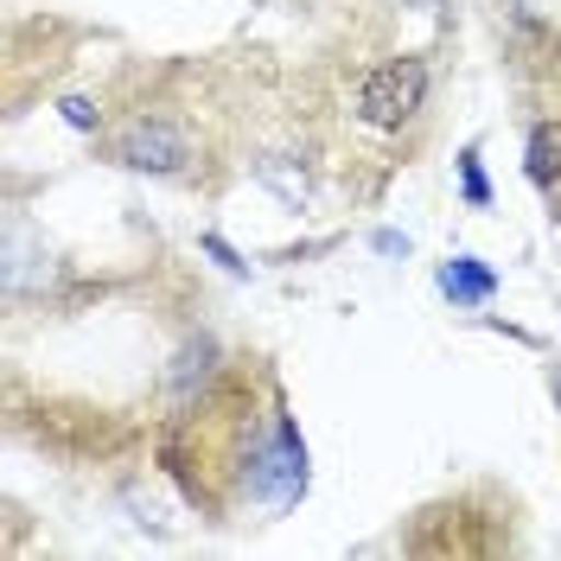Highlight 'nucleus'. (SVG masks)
<instances>
[{
	"mask_svg": "<svg viewBox=\"0 0 561 561\" xmlns=\"http://www.w3.org/2000/svg\"><path fill=\"white\" fill-rule=\"evenodd\" d=\"M459 179H466V205H491V185H485V167H479V147L459 153Z\"/></svg>",
	"mask_w": 561,
	"mask_h": 561,
	"instance_id": "0eeeda50",
	"label": "nucleus"
},
{
	"mask_svg": "<svg viewBox=\"0 0 561 561\" xmlns=\"http://www.w3.org/2000/svg\"><path fill=\"white\" fill-rule=\"evenodd\" d=\"M210 364H217V345H210V339H192V345L179 351L173 389H179V396H192V377H198V383H205V377H210Z\"/></svg>",
	"mask_w": 561,
	"mask_h": 561,
	"instance_id": "423d86ee",
	"label": "nucleus"
},
{
	"mask_svg": "<svg viewBox=\"0 0 561 561\" xmlns=\"http://www.w3.org/2000/svg\"><path fill=\"white\" fill-rule=\"evenodd\" d=\"M115 160L135 173H185L192 167V135L167 115H135L115 128Z\"/></svg>",
	"mask_w": 561,
	"mask_h": 561,
	"instance_id": "7ed1b4c3",
	"label": "nucleus"
},
{
	"mask_svg": "<svg viewBox=\"0 0 561 561\" xmlns=\"http://www.w3.org/2000/svg\"><path fill=\"white\" fill-rule=\"evenodd\" d=\"M65 122L70 128H96V108L83 103V96H65Z\"/></svg>",
	"mask_w": 561,
	"mask_h": 561,
	"instance_id": "6e6552de",
	"label": "nucleus"
},
{
	"mask_svg": "<svg viewBox=\"0 0 561 561\" xmlns=\"http://www.w3.org/2000/svg\"><path fill=\"white\" fill-rule=\"evenodd\" d=\"M549 389H556V409H561V364H556V377H549Z\"/></svg>",
	"mask_w": 561,
	"mask_h": 561,
	"instance_id": "1a4fd4ad",
	"label": "nucleus"
},
{
	"mask_svg": "<svg viewBox=\"0 0 561 561\" xmlns=\"http://www.w3.org/2000/svg\"><path fill=\"white\" fill-rule=\"evenodd\" d=\"M440 294H447L454 307H485L491 294H497V275H491L485 262H472V255H454V262L440 268Z\"/></svg>",
	"mask_w": 561,
	"mask_h": 561,
	"instance_id": "20e7f679",
	"label": "nucleus"
},
{
	"mask_svg": "<svg viewBox=\"0 0 561 561\" xmlns=\"http://www.w3.org/2000/svg\"><path fill=\"white\" fill-rule=\"evenodd\" d=\"M524 167H529V179H536L542 192H556V179H561V122H536V128H529Z\"/></svg>",
	"mask_w": 561,
	"mask_h": 561,
	"instance_id": "39448f33",
	"label": "nucleus"
},
{
	"mask_svg": "<svg viewBox=\"0 0 561 561\" xmlns=\"http://www.w3.org/2000/svg\"><path fill=\"white\" fill-rule=\"evenodd\" d=\"M421 103H427V65L421 58H389L357 83V115L370 128H402L421 115Z\"/></svg>",
	"mask_w": 561,
	"mask_h": 561,
	"instance_id": "f03ea898",
	"label": "nucleus"
},
{
	"mask_svg": "<svg viewBox=\"0 0 561 561\" xmlns=\"http://www.w3.org/2000/svg\"><path fill=\"white\" fill-rule=\"evenodd\" d=\"M249 491L262 497V504H294L300 491H307V447H300V427H294V415L268 421V440L249 454Z\"/></svg>",
	"mask_w": 561,
	"mask_h": 561,
	"instance_id": "f257e3e1",
	"label": "nucleus"
}]
</instances>
